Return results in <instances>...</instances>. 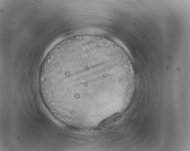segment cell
I'll return each mask as SVG.
<instances>
[{
    "label": "cell",
    "instance_id": "6da1fadb",
    "mask_svg": "<svg viewBox=\"0 0 190 151\" xmlns=\"http://www.w3.org/2000/svg\"><path fill=\"white\" fill-rule=\"evenodd\" d=\"M110 54L74 38L64 40L50 52L40 73V84L54 106L75 117L84 107L103 102L106 87L124 81V70L113 69Z\"/></svg>",
    "mask_w": 190,
    "mask_h": 151
}]
</instances>
